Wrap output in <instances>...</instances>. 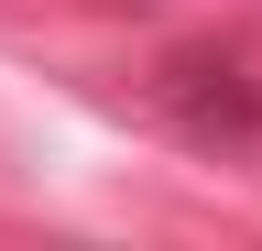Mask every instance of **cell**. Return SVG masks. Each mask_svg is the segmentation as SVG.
Instances as JSON below:
<instances>
[{
	"label": "cell",
	"mask_w": 262,
	"mask_h": 251,
	"mask_svg": "<svg viewBox=\"0 0 262 251\" xmlns=\"http://www.w3.org/2000/svg\"><path fill=\"white\" fill-rule=\"evenodd\" d=\"M164 99H175V120H186L196 142H251V131H262V87H251L241 66H208V55L164 77Z\"/></svg>",
	"instance_id": "6da1fadb"
}]
</instances>
